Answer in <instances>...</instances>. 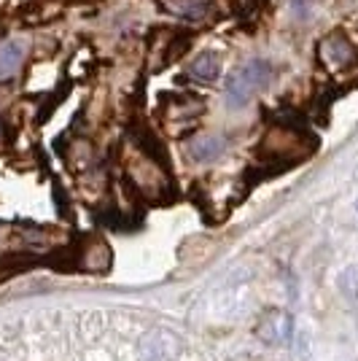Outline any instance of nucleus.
<instances>
[{
  "instance_id": "nucleus-2",
  "label": "nucleus",
  "mask_w": 358,
  "mask_h": 361,
  "mask_svg": "<svg viewBox=\"0 0 358 361\" xmlns=\"http://www.w3.org/2000/svg\"><path fill=\"white\" fill-rule=\"evenodd\" d=\"M318 57L331 71H342L356 60V49L345 38L342 32H328L326 38L318 44Z\"/></svg>"
},
{
  "instance_id": "nucleus-7",
  "label": "nucleus",
  "mask_w": 358,
  "mask_h": 361,
  "mask_svg": "<svg viewBox=\"0 0 358 361\" xmlns=\"http://www.w3.org/2000/svg\"><path fill=\"white\" fill-rule=\"evenodd\" d=\"M288 331H291V318L285 316V313H269L261 321V326H259V334L267 343H283L285 337H288Z\"/></svg>"
},
{
  "instance_id": "nucleus-4",
  "label": "nucleus",
  "mask_w": 358,
  "mask_h": 361,
  "mask_svg": "<svg viewBox=\"0 0 358 361\" xmlns=\"http://www.w3.org/2000/svg\"><path fill=\"white\" fill-rule=\"evenodd\" d=\"M213 3L216 0H164V6L180 19H189V22H205L213 11Z\"/></svg>"
},
{
  "instance_id": "nucleus-1",
  "label": "nucleus",
  "mask_w": 358,
  "mask_h": 361,
  "mask_svg": "<svg viewBox=\"0 0 358 361\" xmlns=\"http://www.w3.org/2000/svg\"><path fill=\"white\" fill-rule=\"evenodd\" d=\"M272 78H275V68L267 60H251L245 65H240L237 71H232V75L226 78V108L240 111L242 106H248L256 92L267 90L272 84Z\"/></svg>"
},
{
  "instance_id": "nucleus-6",
  "label": "nucleus",
  "mask_w": 358,
  "mask_h": 361,
  "mask_svg": "<svg viewBox=\"0 0 358 361\" xmlns=\"http://www.w3.org/2000/svg\"><path fill=\"white\" fill-rule=\"evenodd\" d=\"M22 60H25V44L22 41L0 44V78H11L22 68Z\"/></svg>"
},
{
  "instance_id": "nucleus-5",
  "label": "nucleus",
  "mask_w": 358,
  "mask_h": 361,
  "mask_svg": "<svg viewBox=\"0 0 358 361\" xmlns=\"http://www.w3.org/2000/svg\"><path fill=\"white\" fill-rule=\"evenodd\" d=\"M226 149V140L221 135H199L189 143V157L195 162H213Z\"/></svg>"
},
{
  "instance_id": "nucleus-3",
  "label": "nucleus",
  "mask_w": 358,
  "mask_h": 361,
  "mask_svg": "<svg viewBox=\"0 0 358 361\" xmlns=\"http://www.w3.org/2000/svg\"><path fill=\"white\" fill-rule=\"evenodd\" d=\"M189 75L199 84H213L221 75V57L216 51H202L189 62Z\"/></svg>"
},
{
  "instance_id": "nucleus-8",
  "label": "nucleus",
  "mask_w": 358,
  "mask_h": 361,
  "mask_svg": "<svg viewBox=\"0 0 358 361\" xmlns=\"http://www.w3.org/2000/svg\"><path fill=\"white\" fill-rule=\"evenodd\" d=\"M288 8H291L294 19L307 22V19L313 16V0H291V3H288Z\"/></svg>"
}]
</instances>
